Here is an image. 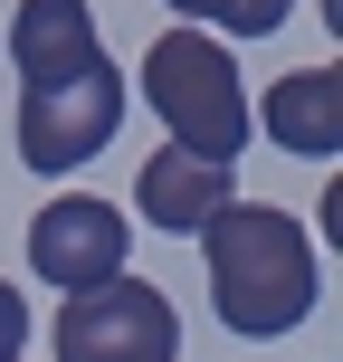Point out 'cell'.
<instances>
[{"label": "cell", "instance_id": "cell-1", "mask_svg": "<svg viewBox=\"0 0 343 362\" xmlns=\"http://www.w3.org/2000/svg\"><path fill=\"white\" fill-rule=\"evenodd\" d=\"M191 238L210 248V305L238 344H277V334H296L315 315V238L286 210L229 191Z\"/></svg>", "mask_w": 343, "mask_h": 362}, {"label": "cell", "instance_id": "cell-2", "mask_svg": "<svg viewBox=\"0 0 343 362\" xmlns=\"http://www.w3.org/2000/svg\"><path fill=\"white\" fill-rule=\"evenodd\" d=\"M144 95L172 124L181 153H200V163H238L248 153V86H238V57L210 29H163L153 38L144 48Z\"/></svg>", "mask_w": 343, "mask_h": 362}, {"label": "cell", "instance_id": "cell-3", "mask_svg": "<svg viewBox=\"0 0 343 362\" xmlns=\"http://www.w3.org/2000/svg\"><path fill=\"white\" fill-rule=\"evenodd\" d=\"M181 353V315L153 276H95V286H67L57 305V362H172Z\"/></svg>", "mask_w": 343, "mask_h": 362}, {"label": "cell", "instance_id": "cell-4", "mask_svg": "<svg viewBox=\"0 0 343 362\" xmlns=\"http://www.w3.org/2000/svg\"><path fill=\"white\" fill-rule=\"evenodd\" d=\"M115 124H124V76L95 57V67L57 76V86H19V163L67 181L76 163H95V153L115 144Z\"/></svg>", "mask_w": 343, "mask_h": 362}, {"label": "cell", "instance_id": "cell-5", "mask_svg": "<svg viewBox=\"0 0 343 362\" xmlns=\"http://www.w3.org/2000/svg\"><path fill=\"white\" fill-rule=\"evenodd\" d=\"M124 248H134V219L95 191H67L29 219V276H48V286H95L124 267Z\"/></svg>", "mask_w": 343, "mask_h": 362}, {"label": "cell", "instance_id": "cell-6", "mask_svg": "<svg viewBox=\"0 0 343 362\" xmlns=\"http://www.w3.org/2000/svg\"><path fill=\"white\" fill-rule=\"evenodd\" d=\"M257 124H267V144H277V153L334 163V153H343V76H334V57H325V67L277 76V86L257 95Z\"/></svg>", "mask_w": 343, "mask_h": 362}, {"label": "cell", "instance_id": "cell-7", "mask_svg": "<svg viewBox=\"0 0 343 362\" xmlns=\"http://www.w3.org/2000/svg\"><path fill=\"white\" fill-rule=\"evenodd\" d=\"M95 10L86 0H19V19H10V67H19V86H57V76H76V67H95Z\"/></svg>", "mask_w": 343, "mask_h": 362}, {"label": "cell", "instance_id": "cell-8", "mask_svg": "<svg viewBox=\"0 0 343 362\" xmlns=\"http://www.w3.org/2000/svg\"><path fill=\"white\" fill-rule=\"evenodd\" d=\"M134 200H144V219L163 238H191L200 219L229 200V163H200V153H181V144H163L144 163V181H134Z\"/></svg>", "mask_w": 343, "mask_h": 362}, {"label": "cell", "instance_id": "cell-9", "mask_svg": "<svg viewBox=\"0 0 343 362\" xmlns=\"http://www.w3.org/2000/svg\"><path fill=\"white\" fill-rule=\"evenodd\" d=\"M172 10L181 19H210V29H229V38H267L296 0H172Z\"/></svg>", "mask_w": 343, "mask_h": 362}, {"label": "cell", "instance_id": "cell-10", "mask_svg": "<svg viewBox=\"0 0 343 362\" xmlns=\"http://www.w3.org/2000/svg\"><path fill=\"white\" fill-rule=\"evenodd\" d=\"M29 353V305H19V286L0 276V362H19Z\"/></svg>", "mask_w": 343, "mask_h": 362}]
</instances>
